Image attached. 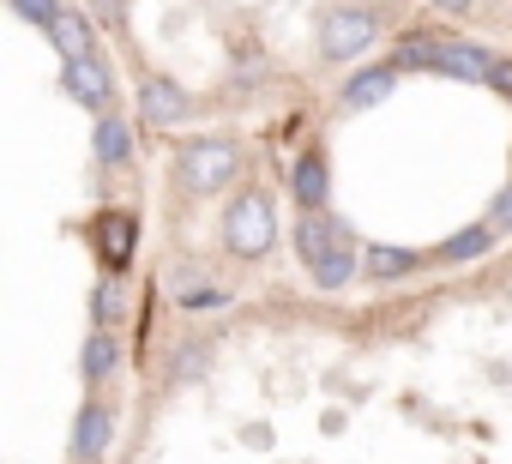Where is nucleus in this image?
<instances>
[{
    "label": "nucleus",
    "mask_w": 512,
    "mask_h": 464,
    "mask_svg": "<svg viewBox=\"0 0 512 464\" xmlns=\"http://www.w3.org/2000/svg\"><path fill=\"white\" fill-rule=\"evenodd\" d=\"M494 242H500V229H494L488 217H476V223H464L458 236H446V242L434 248V266H476L482 254H494Z\"/></svg>",
    "instance_id": "obj_15"
},
{
    "label": "nucleus",
    "mask_w": 512,
    "mask_h": 464,
    "mask_svg": "<svg viewBox=\"0 0 512 464\" xmlns=\"http://www.w3.org/2000/svg\"><path fill=\"white\" fill-rule=\"evenodd\" d=\"M97 31H103V25L91 19V7H61V19H55L43 37H49V49H55L61 61H73V55H91V49H97Z\"/></svg>",
    "instance_id": "obj_13"
},
{
    "label": "nucleus",
    "mask_w": 512,
    "mask_h": 464,
    "mask_svg": "<svg viewBox=\"0 0 512 464\" xmlns=\"http://www.w3.org/2000/svg\"><path fill=\"white\" fill-rule=\"evenodd\" d=\"M85 7L103 31H127V0H85Z\"/></svg>",
    "instance_id": "obj_19"
},
{
    "label": "nucleus",
    "mask_w": 512,
    "mask_h": 464,
    "mask_svg": "<svg viewBox=\"0 0 512 464\" xmlns=\"http://www.w3.org/2000/svg\"><path fill=\"white\" fill-rule=\"evenodd\" d=\"M476 0H434V13H470Z\"/></svg>",
    "instance_id": "obj_22"
},
{
    "label": "nucleus",
    "mask_w": 512,
    "mask_h": 464,
    "mask_svg": "<svg viewBox=\"0 0 512 464\" xmlns=\"http://www.w3.org/2000/svg\"><path fill=\"white\" fill-rule=\"evenodd\" d=\"M217 242H223V254L241 260V266L272 260V248H278V199H272L266 187L229 193V205H223V217H217Z\"/></svg>",
    "instance_id": "obj_2"
},
{
    "label": "nucleus",
    "mask_w": 512,
    "mask_h": 464,
    "mask_svg": "<svg viewBox=\"0 0 512 464\" xmlns=\"http://www.w3.org/2000/svg\"><path fill=\"white\" fill-rule=\"evenodd\" d=\"M91 157H97V169H109V175L133 163V121H127L121 109L97 115V127H91Z\"/></svg>",
    "instance_id": "obj_12"
},
{
    "label": "nucleus",
    "mask_w": 512,
    "mask_h": 464,
    "mask_svg": "<svg viewBox=\"0 0 512 464\" xmlns=\"http://www.w3.org/2000/svg\"><path fill=\"white\" fill-rule=\"evenodd\" d=\"M121 314H127V290L115 272H103V284L91 290V326H121Z\"/></svg>",
    "instance_id": "obj_16"
},
{
    "label": "nucleus",
    "mask_w": 512,
    "mask_h": 464,
    "mask_svg": "<svg viewBox=\"0 0 512 464\" xmlns=\"http://www.w3.org/2000/svg\"><path fill=\"white\" fill-rule=\"evenodd\" d=\"M109 446H115V410H109V398H85L79 404V416H73V434H67V458L73 464H103L109 458Z\"/></svg>",
    "instance_id": "obj_8"
},
{
    "label": "nucleus",
    "mask_w": 512,
    "mask_h": 464,
    "mask_svg": "<svg viewBox=\"0 0 512 464\" xmlns=\"http://www.w3.org/2000/svg\"><path fill=\"white\" fill-rule=\"evenodd\" d=\"M482 217H488V223L500 229V236H506V229H512V181H506V187H500V193L488 199V211H482Z\"/></svg>",
    "instance_id": "obj_20"
},
{
    "label": "nucleus",
    "mask_w": 512,
    "mask_h": 464,
    "mask_svg": "<svg viewBox=\"0 0 512 464\" xmlns=\"http://www.w3.org/2000/svg\"><path fill=\"white\" fill-rule=\"evenodd\" d=\"M380 37H386V7H362V0H356V7H326L320 25H314V55L326 67H350Z\"/></svg>",
    "instance_id": "obj_3"
},
{
    "label": "nucleus",
    "mask_w": 512,
    "mask_h": 464,
    "mask_svg": "<svg viewBox=\"0 0 512 464\" xmlns=\"http://www.w3.org/2000/svg\"><path fill=\"white\" fill-rule=\"evenodd\" d=\"M133 103H139V121H145L151 133H169V127H181V121L193 115V91H187L181 79H169V73H139Z\"/></svg>",
    "instance_id": "obj_5"
},
{
    "label": "nucleus",
    "mask_w": 512,
    "mask_h": 464,
    "mask_svg": "<svg viewBox=\"0 0 512 464\" xmlns=\"http://www.w3.org/2000/svg\"><path fill=\"white\" fill-rule=\"evenodd\" d=\"M290 205L296 211H326L332 205V163L326 145H302L290 157Z\"/></svg>",
    "instance_id": "obj_10"
},
{
    "label": "nucleus",
    "mask_w": 512,
    "mask_h": 464,
    "mask_svg": "<svg viewBox=\"0 0 512 464\" xmlns=\"http://www.w3.org/2000/svg\"><path fill=\"white\" fill-rule=\"evenodd\" d=\"M85 236H91V254L103 260V272H127L133 266V254H139V217L133 211H121V205H103L97 217H91V229H85Z\"/></svg>",
    "instance_id": "obj_6"
},
{
    "label": "nucleus",
    "mask_w": 512,
    "mask_h": 464,
    "mask_svg": "<svg viewBox=\"0 0 512 464\" xmlns=\"http://www.w3.org/2000/svg\"><path fill=\"white\" fill-rule=\"evenodd\" d=\"M422 266H434V254L392 248V242H368V248H362V278H368V284H398V278H416Z\"/></svg>",
    "instance_id": "obj_11"
},
{
    "label": "nucleus",
    "mask_w": 512,
    "mask_h": 464,
    "mask_svg": "<svg viewBox=\"0 0 512 464\" xmlns=\"http://www.w3.org/2000/svg\"><path fill=\"white\" fill-rule=\"evenodd\" d=\"M61 91H67L79 109H91V115H109V109H115V73H109L103 49L61 61Z\"/></svg>",
    "instance_id": "obj_7"
},
{
    "label": "nucleus",
    "mask_w": 512,
    "mask_h": 464,
    "mask_svg": "<svg viewBox=\"0 0 512 464\" xmlns=\"http://www.w3.org/2000/svg\"><path fill=\"white\" fill-rule=\"evenodd\" d=\"M7 7L25 19V25H37V31H49L55 19H61V7H67V0H7Z\"/></svg>",
    "instance_id": "obj_18"
},
{
    "label": "nucleus",
    "mask_w": 512,
    "mask_h": 464,
    "mask_svg": "<svg viewBox=\"0 0 512 464\" xmlns=\"http://www.w3.org/2000/svg\"><path fill=\"white\" fill-rule=\"evenodd\" d=\"M229 302H235V296H229L223 284H187V290L175 296L181 314H217V308H229Z\"/></svg>",
    "instance_id": "obj_17"
},
{
    "label": "nucleus",
    "mask_w": 512,
    "mask_h": 464,
    "mask_svg": "<svg viewBox=\"0 0 512 464\" xmlns=\"http://www.w3.org/2000/svg\"><path fill=\"white\" fill-rule=\"evenodd\" d=\"M115 368H121V338H115V326H91V338H85V350H79V380H85L91 392H103V386L115 380Z\"/></svg>",
    "instance_id": "obj_14"
},
{
    "label": "nucleus",
    "mask_w": 512,
    "mask_h": 464,
    "mask_svg": "<svg viewBox=\"0 0 512 464\" xmlns=\"http://www.w3.org/2000/svg\"><path fill=\"white\" fill-rule=\"evenodd\" d=\"M235 175H241V145H235V139L205 133V139H181V145H175V181H181V193L211 199V193H223Z\"/></svg>",
    "instance_id": "obj_4"
},
{
    "label": "nucleus",
    "mask_w": 512,
    "mask_h": 464,
    "mask_svg": "<svg viewBox=\"0 0 512 464\" xmlns=\"http://www.w3.org/2000/svg\"><path fill=\"white\" fill-rule=\"evenodd\" d=\"M398 79H404V67L386 55V61H374V67H356L344 85H338V115H368V109H386V97L398 91Z\"/></svg>",
    "instance_id": "obj_9"
},
{
    "label": "nucleus",
    "mask_w": 512,
    "mask_h": 464,
    "mask_svg": "<svg viewBox=\"0 0 512 464\" xmlns=\"http://www.w3.org/2000/svg\"><path fill=\"white\" fill-rule=\"evenodd\" d=\"M488 91L494 97H512V55H494L488 61Z\"/></svg>",
    "instance_id": "obj_21"
},
{
    "label": "nucleus",
    "mask_w": 512,
    "mask_h": 464,
    "mask_svg": "<svg viewBox=\"0 0 512 464\" xmlns=\"http://www.w3.org/2000/svg\"><path fill=\"white\" fill-rule=\"evenodd\" d=\"M290 248H296L302 272L314 278V290L338 296L350 278H362V248H368V242H356V229L326 205V211H296V236H290Z\"/></svg>",
    "instance_id": "obj_1"
}]
</instances>
